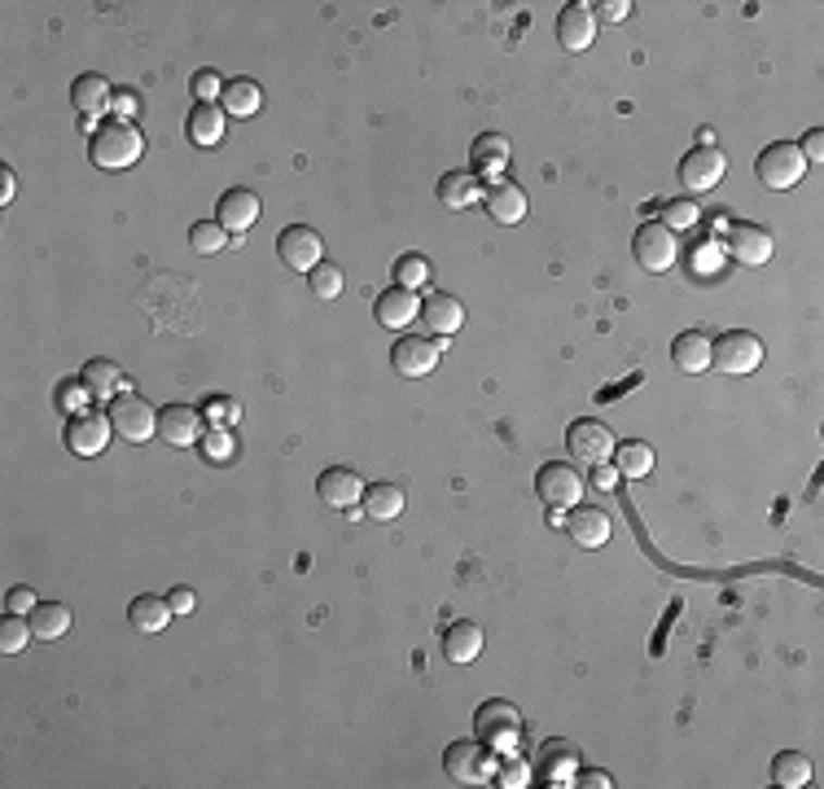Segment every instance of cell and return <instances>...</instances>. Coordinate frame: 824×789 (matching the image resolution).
Listing matches in <instances>:
<instances>
[{"label": "cell", "mask_w": 824, "mask_h": 789, "mask_svg": "<svg viewBox=\"0 0 824 789\" xmlns=\"http://www.w3.org/2000/svg\"><path fill=\"white\" fill-rule=\"evenodd\" d=\"M140 153H145V136H140L136 123H123V119L101 123V127L93 132V145H88V158H93L97 168H106V172H127V168H136Z\"/></svg>", "instance_id": "6da1fadb"}, {"label": "cell", "mask_w": 824, "mask_h": 789, "mask_svg": "<svg viewBox=\"0 0 824 789\" xmlns=\"http://www.w3.org/2000/svg\"><path fill=\"white\" fill-rule=\"evenodd\" d=\"M754 176H759L763 189H776V194L798 189L802 176H807V158H802L798 140H772V145L754 158Z\"/></svg>", "instance_id": "7a4b0ae2"}, {"label": "cell", "mask_w": 824, "mask_h": 789, "mask_svg": "<svg viewBox=\"0 0 824 789\" xmlns=\"http://www.w3.org/2000/svg\"><path fill=\"white\" fill-rule=\"evenodd\" d=\"M474 724H478V741L491 745V750L514 754L522 745V711L514 702H505V698L482 702L478 715H474Z\"/></svg>", "instance_id": "3957f363"}, {"label": "cell", "mask_w": 824, "mask_h": 789, "mask_svg": "<svg viewBox=\"0 0 824 789\" xmlns=\"http://www.w3.org/2000/svg\"><path fill=\"white\" fill-rule=\"evenodd\" d=\"M759 365H763V343L754 334H746V330H728V334H720L711 343V369H720L728 378H746Z\"/></svg>", "instance_id": "277c9868"}, {"label": "cell", "mask_w": 824, "mask_h": 789, "mask_svg": "<svg viewBox=\"0 0 824 789\" xmlns=\"http://www.w3.org/2000/svg\"><path fill=\"white\" fill-rule=\"evenodd\" d=\"M536 496H540L553 514L575 509V505L583 501V473H579L575 465H566V460H549V465H540V473H536Z\"/></svg>", "instance_id": "5b68a950"}, {"label": "cell", "mask_w": 824, "mask_h": 789, "mask_svg": "<svg viewBox=\"0 0 824 789\" xmlns=\"http://www.w3.org/2000/svg\"><path fill=\"white\" fill-rule=\"evenodd\" d=\"M631 255L644 272H667L680 259V246H676V233L663 220H644L631 237Z\"/></svg>", "instance_id": "8992f818"}, {"label": "cell", "mask_w": 824, "mask_h": 789, "mask_svg": "<svg viewBox=\"0 0 824 789\" xmlns=\"http://www.w3.org/2000/svg\"><path fill=\"white\" fill-rule=\"evenodd\" d=\"M728 176V153L720 145H698L680 158V185L689 194H711Z\"/></svg>", "instance_id": "52a82bcc"}, {"label": "cell", "mask_w": 824, "mask_h": 789, "mask_svg": "<svg viewBox=\"0 0 824 789\" xmlns=\"http://www.w3.org/2000/svg\"><path fill=\"white\" fill-rule=\"evenodd\" d=\"M110 426H114L119 439H127V443H145V439L158 434V412L149 408V399L123 391V395L110 399Z\"/></svg>", "instance_id": "ba28073f"}, {"label": "cell", "mask_w": 824, "mask_h": 789, "mask_svg": "<svg viewBox=\"0 0 824 789\" xmlns=\"http://www.w3.org/2000/svg\"><path fill=\"white\" fill-rule=\"evenodd\" d=\"M443 352H447V338L404 334V338H395V347H391V365H395L399 378H426V373H434V365L443 360Z\"/></svg>", "instance_id": "9c48e42d"}, {"label": "cell", "mask_w": 824, "mask_h": 789, "mask_svg": "<svg viewBox=\"0 0 824 789\" xmlns=\"http://www.w3.org/2000/svg\"><path fill=\"white\" fill-rule=\"evenodd\" d=\"M276 255H281V263H285L290 272H311L316 263H324V242H320L316 229L290 224V229H281V237H276Z\"/></svg>", "instance_id": "30bf717a"}, {"label": "cell", "mask_w": 824, "mask_h": 789, "mask_svg": "<svg viewBox=\"0 0 824 789\" xmlns=\"http://www.w3.org/2000/svg\"><path fill=\"white\" fill-rule=\"evenodd\" d=\"M316 496L329 505V509H356L365 501V479L352 469V465H329L320 469V479H316Z\"/></svg>", "instance_id": "8fae6325"}, {"label": "cell", "mask_w": 824, "mask_h": 789, "mask_svg": "<svg viewBox=\"0 0 824 789\" xmlns=\"http://www.w3.org/2000/svg\"><path fill=\"white\" fill-rule=\"evenodd\" d=\"M114 426H110V412H97V408H84L66 421V447L75 456H101L106 443H110Z\"/></svg>", "instance_id": "7c38bea8"}, {"label": "cell", "mask_w": 824, "mask_h": 789, "mask_svg": "<svg viewBox=\"0 0 824 789\" xmlns=\"http://www.w3.org/2000/svg\"><path fill=\"white\" fill-rule=\"evenodd\" d=\"M566 447H570V456L583 460V465H605V460L614 456V434H610V426H601V421H592V417H579V421L566 430Z\"/></svg>", "instance_id": "4fadbf2b"}, {"label": "cell", "mask_w": 824, "mask_h": 789, "mask_svg": "<svg viewBox=\"0 0 824 789\" xmlns=\"http://www.w3.org/2000/svg\"><path fill=\"white\" fill-rule=\"evenodd\" d=\"M724 250H728L737 263H746V268H763V263L772 259V233H767L763 224L737 220V224H728V242H724Z\"/></svg>", "instance_id": "5bb4252c"}, {"label": "cell", "mask_w": 824, "mask_h": 789, "mask_svg": "<svg viewBox=\"0 0 824 789\" xmlns=\"http://www.w3.org/2000/svg\"><path fill=\"white\" fill-rule=\"evenodd\" d=\"M482 207L496 224H522L527 220V194H522V185H514L505 176H491L482 185Z\"/></svg>", "instance_id": "9a60e30c"}, {"label": "cell", "mask_w": 824, "mask_h": 789, "mask_svg": "<svg viewBox=\"0 0 824 789\" xmlns=\"http://www.w3.org/2000/svg\"><path fill=\"white\" fill-rule=\"evenodd\" d=\"M202 412L189 408V404H168L158 412V439L162 443H172V447H194L202 443Z\"/></svg>", "instance_id": "2e32d148"}, {"label": "cell", "mask_w": 824, "mask_h": 789, "mask_svg": "<svg viewBox=\"0 0 824 789\" xmlns=\"http://www.w3.org/2000/svg\"><path fill=\"white\" fill-rule=\"evenodd\" d=\"M373 316L382 330H408L413 321H421V298L413 289H382L378 303H373Z\"/></svg>", "instance_id": "e0dca14e"}, {"label": "cell", "mask_w": 824, "mask_h": 789, "mask_svg": "<svg viewBox=\"0 0 824 789\" xmlns=\"http://www.w3.org/2000/svg\"><path fill=\"white\" fill-rule=\"evenodd\" d=\"M259 194H250V189H224L220 194V202H216V220L229 229V233H246V229H255L259 224Z\"/></svg>", "instance_id": "ac0fdd59"}, {"label": "cell", "mask_w": 824, "mask_h": 789, "mask_svg": "<svg viewBox=\"0 0 824 789\" xmlns=\"http://www.w3.org/2000/svg\"><path fill=\"white\" fill-rule=\"evenodd\" d=\"M566 531H570V540L579 548H601L614 535V522H610V514L601 505H575L570 518H566Z\"/></svg>", "instance_id": "d6986e66"}, {"label": "cell", "mask_w": 824, "mask_h": 789, "mask_svg": "<svg viewBox=\"0 0 824 789\" xmlns=\"http://www.w3.org/2000/svg\"><path fill=\"white\" fill-rule=\"evenodd\" d=\"M592 36H597V14H592V5H583V0H570V5L557 14V40H562V49L583 53V49L592 45Z\"/></svg>", "instance_id": "ffe728a7"}, {"label": "cell", "mask_w": 824, "mask_h": 789, "mask_svg": "<svg viewBox=\"0 0 824 789\" xmlns=\"http://www.w3.org/2000/svg\"><path fill=\"white\" fill-rule=\"evenodd\" d=\"M443 772H447V780H456V785H478L482 772H487V750H482V741H452L447 754H443Z\"/></svg>", "instance_id": "44dd1931"}, {"label": "cell", "mask_w": 824, "mask_h": 789, "mask_svg": "<svg viewBox=\"0 0 824 789\" xmlns=\"http://www.w3.org/2000/svg\"><path fill=\"white\" fill-rule=\"evenodd\" d=\"M482 645H487V637H482L478 622H469V618L447 622V631H443V658H447V663L469 667V663L482 654Z\"/></svg>", "instance_id": "7402d4cb"}, {"label": "cell", "mask_w": 824, "mask_h": 789, "mask_svg": "<svg viewBox=\"0 0 824 789\" xmlns=\"http://www.w3.org/2000/svg\"><path fill=\"white\" fill-rule=\"evenodd\" d=\"M172 618H176L172 601L168 596H153V592H140L127 605V622H132V631H140V637H158V631H168Z\"/></svg>", "instance_id": "603a6c76"}, {"label": "cell", "mask_w": 824, "mask_h": 789, "mask_svg": "<svg viewBox=\"0 0 824 789\" xmlns=\"http://www.w3.org/2000/svg\"><path fill=\"white\" fill-rule=\"evenodd\" d=\"M224 127H229V114H224V106H216V101H198V106L189 110V119H185V136H189L198 149H216V145L224 140Z\"/></svg>", "instance_id": "cb8c5ba5"}, {"label": "cell", "mask_w": 824, "mask_h": 789, "mask_svg": "<svg viewBox=\"0 0 824 789\" xmlns=\"http://www.w3.org/2000/svg\"><path fill=\"white\" fill-rule=\"evenodd\" d=\"M575 776H579V750L570 741H544V750H540V780L566 789V785H575Z\"/></svg>", "instance_id": "d4e9b609"}, {"label": "cell", "mask_w": 824, "mask_h": 789, "mask_svg": "<svg viewBox=\"0 0 824 789\" xmlns=\"http://www.w3.org/2000/svg\"><path fill=\"white\" fill-rule=\"evenodd\" d=\"M421 325H426L434 338H452V334L465 325L460 298H452V294H430V298L421 303Z\"/></svg>", "instance_id": "484cf974"}, {"label": "cell", "mask_w": 824, "mask_h": 789, "mask_svg": "<svg viewBox=\"0 0 824 789\" xmlns=\"http://www.w3.org/2000/svg\"><path fill=\"white\" fill-rule=\"evenodd\" d=\"M509 136H501V132H482L478 140H474V149H469V158H474V176H501L505 168H509Z\"/></svg>", "instance_id": "4316f807"}, {"label": "cell", "mask_w": 824, "mask_h": 789, "mask_svg": "<svg viewBox=\"0 0 824 789\" xmlns=\"http://www.w3.org/2000/svg\"><path fill=\"white\" fill-rule=\"evenodd\" d=\"M110 101H114L110 79H106V75H97V71H84V75L71 84V106H75V110H84L88 119H93V114H106V110H110Z\"/></svg>", "instance_id": "83f0119b"}, {"label": "cell", "mask_w": 824, "mask_h": 789, "mask_svg": "<svg viewBox=\"0 0 824 789\" xmlns=\"http://www.w3.org/2000/svg\"><path fill=\"white\" fill-rule=\"evenodd\" d=\"M672 360L680 373H706L711 369V338L702 330H685L672 343Z\"/></svg>", "instance_id": "f1b7e54d"}, {"label": "cell", "mask_w": 824, "mask_h": 789, "mask_svg": "<svg viewBox=\"0 0 824 789\" xmlns=\"http://www.w3.org/2000/svg\"><path fill=\"white\" fill-rule=\"evenodd\" d=\"M434 194H439V202H443L447 211H465V207H474V202L482 198V181H478L474 172H447Z\"/></svg>", "instance_id": "f546056e"}, {"label": "cell", "mask_w": 824, "mask_h": 789, "mask_svg": "<svg viewBox=\"0 0 824 789\" xmlns=\"http://www.w3.org/2000/svg\"><path fill=\"white\" fill-rule=\"evenodd\" d=\"M404 488L399 483H373V488H365V514L373 518V522H395L399 514H404Z\"/></svg>", "instance_id": "4dcf8cb0"}, {"label": "cell", "mask_w": 824, "mask_h": 789, "mask_svg": "<svg viewBox=\"0 0 824 789\" xmlns=\"http://www.w3.org/2000/svg\"><path fill=\"white\" fill-rule=\"evenodd\" d=\"M32 631H36V641H62L66 631H71V605L62 601H40L32 609Z\"/></svg>", "instance_id": "1f68e13d"}, {"label": "cell", "mask_w": 824, "mask_h": 789, "mask_svg": "<svg viewBox=\"0 0 824 789\" xmlns=\"http://www.w3.org/2000/svg\"><path fill=\"white\" fill-rule=\"evenodd\" d=\"M220 106H224V114H237V119H250V114H259V106H263V93H259V84L255 79H229L224 84V93H220Z\"/></svg>", "instance_id": "d6a6232c"}, {"label": "cell", "mask_w": 824, "mask_h": 789, "mask_svg": "<svg viewBox=\"0 0 824 789\" xmlns=\"http://www.w3.org/2000/svg\"><path fill=\"white\" fill-rule=\"evenodd\" d=\"M614 469H618V479H649V469H653V447L640 443V439L614 443Z\"/></svg>", "instance_id": "836d02e7"}, {"label": "cell", "mask_w": 824, "mask_h": 789, "mask_svg": "<svg viewBox=\"0 0 824 789\" xmlns=\"http://www.w3.org/2000/svg\"><path fill=\"white\" fill-rule=\"evenodd\" d=\"M772 785H780V789H802V785H811V759H807L802 750H780V754L772 759Z\"/></svg>", "instance_id": "e575fe53"}, {"label": "cell", "mask_w": 824, "mask_h": 789, "mask_svg": "<svg viewBox=\"0 0 824 789\" xmlns=\"http://www.w3.org/2000/svg\"><path fill=\"white\" fill-rule=\"evenodd\" d=\"M79 378H84V386L93 391V399H114V395L123 391V373H119L114 360H88Z\"/></svg>", "instance_id": "d590c367"}, {"label": "cell", "mask_w": 824, "mask_h": 789, "mask_svg": "<svg viewBox=\"0 0 824 789\" xmlns=\"http://www.w3.org/2000/svg\"><path fill=\"white\" fill-rule=\"evenodd\" d=\"M27 641H36V631H32L27 614L5 609V618H0V654H23Z\"/></svg>", "instance_id": "8d00e7d4"}, {"label": "cell", "mask_w": 824, "mask_h": 789, "mask_svg": "<svg viewBox=\"0 0 824 789\" xmlns=\"http://www.w3.org/2000/svg\"><path fill=\"white\" fill-rule=\"evenodd\" d=\"M391 276H395V285H399V289H413V294H417V289L430 281V263H426V255L408 250V255H399V259H395Z\"/></svg>", "instance_id": "74e56055"}, {"label": "cell", "mask_w": 824, "mask_h": 789, "mask_svg": "<svg viewBox=\"0 0 824 789\" xmlns=\"http://www.w3.org/2000/svg\"><path fill=\"white\" fill-rule=\"evenodd\" d=\"M307 285H311V294H316V298H324V303H329V298H339V294H343L347 276H343V268H339V263H329V259H324V263H316V268L307 272Z\"/></svg>", "instance_id": "f35d334b"}, {"label": "cell", "mask_w": 824, "mask_h": 789, "mask_svg": "<svg viewBox=\"0 0 824 789\" xmlns=\"http://www.w3.org/2000/svg\"><path fill=\"white\" fill-rule=\"evenodd\" d=\"M189 246H194L198 255H224V246H229V229H224L220 220H198V224L189 229Z\"/></svg>", "instance_id": "ab89813d"}, {"label": "cell", "mask_w": 824, "mask_h": 789, "mask_svg": "<svg viewBox=\"0 0 824 789\" xmlns=\"http://www.w3.org/2000/svg\"><path fill=\"white\" fill-rule=\"evenodd\" d=\"M663 224L676 233V229H698L702 224V211H698V202L693 198H672V202H663Z\"/></svg>", "instance_id": "60d3db41"}, {"label": "cell", "mask_w": 824, "mask_h": 789, "mask_svg": "<svg viewBox=\"0 0 824 789\" xmlns=\"http://www.w3.org/2000/svg\"><path fill=\"white\" fill-rule=\"evenodd\" d=\"M88 399H93V391L84 386V378H66V382L58 386V408H66L71 417H75V412H84V408H88Z\"/></svg>", "instance_id": "b9f144b4"}, {"label": "cell", "mask_w": 824, "mask_h": 789, "mask_svg": "<svg viewBox=\"0 0 824 789\" xmlns=\"http://www.w3.org/2000/svg\"><path fill=\"white\" fill-rule=\"evenodd\" d=\"M202 452H207L211 460H224V456L233 452V430H229V426H211V430L202 434Z\"/></svg>", "instance_id": "7bdbcfd3"}, {"label": "cell", "mask_w": 824, "mask_h": 789, "mask_svg": "<svg viewBox=\"0 0 824 789\" xmlns=\"http://www.w3.org/2000/svg\"><path fill=\"white\" fill-rule=\"evenodd\" d=\"M496 785H501V789H522V785H531V780H527V763H522V759H505Z\"/></svg>", "instance_id": "ee69618b"}, {"label": "cell", "mask_w": 824, "mask_h": 789, "mask_svg": "<svg viewBox=\"0 0 824 789\" xmlns=\"http://www.w3.org/2000/svg\"><path fill=\"white\" fill-rule=\"evenodd\" d=\"M110 110H114L123 123H136V114H140V97H136V93H127V88H119V93H114V101H110Z\"/></svg>", "instance_id": "f6af8a7d"}, {"label": "cell", "mask_w": 824, "mask_h": 789, "mask_svg": "<svg viewBox=\"0 0 824 789\" xmlns=\"http://www.w3.org/2000/svg\"><path fill=\"white\" fill-rule=\"evenodd\" d=\"M220 93H224V84H220L216 71H198V75H194V97H198V101H211V97H220Z\"/></svg>", "instance_id": "bcb514c9"}, {"label": "cell", "mask_w": 824, "mask_h": 789, "mask_svg": "<svg viewBox=\"0 0 824 789\" xmlns=\"http://www.w3.org/2000/svg\"><path fill=\"white\" fill-rule=\"evenodd\" d=\"M207 417H216V426H229V421L242 417V404H233V399H211V404H207Z\"/></svg>", "instance_id": "7dc6e473"}, {"label": "cell", "mask_w": 824, "mask_h": 789, "mask_svg": "<svg viewBox=\"0 0 824 789\" xmlns=\"http://www.w3.org/2000/svg\"><path fill=\"white\" fill-rule=\"evenodd\" d=\"M592 14L605 19V23H623L631 14V5H627V0H601V5H592Z\"/></svg>", "instance_id": "c3c4849f"}, {"label": "cell", "mask_w": 824, "mask_h": 789, "mask_svg": "<svg viewBox=\"0 0 824 789\" xmlns=\"http://www.w3.org/2000/svg\"><path fill=\"white\" fill-rule=\"evenodd\" d=\"M40 601H36V592L32 588H10V596H5V609H14V614H27V609H36Z\"/></svg>", "instance_id": "681fc988"}, {"label": "cell", "mask_w": 824, "mask_h": 789, "mask_svg": "<svg viewBox=\"0 0 824 789\" xmlns=\"http://www.w3.org/2000/svg\"><path fill=\"white\" fill-rule=\"evenodd\" d=\"M168 601H172V614H176V618H185V614H194V605H198V596H194V588H172V592H168Z\"/></svg>", "instance_id": "f907efd6"}, {"label": "cell", "mask_w": 824, "mask_h": 789, "mask_svg": "<svg viewBox=\"0 0 824 789\" xmlns=\"http://www.w3.org/2000/svg\"><path fill=\"white\" fill-rule=\"evenodd\" d=\"M798 149H802L807 163H820V158H824V132H820V127H815V132H807Z\"/></svg>", "instance_id": "816d5d0a"}, {"label": "cell", "mask_w": 824, "mask_h": 789, "mask_svg": "<svg viewBox=\"0 0 824 789\" xmlns=\"http://www.w3.org/2000/svg\"><path fill=\"white\" fill-rule=\"evenodd\" d=\"M14 194H19V176H14V168H0V207H10Z\"/></svg>", "instance_id": "f5cc1de1"}, {"label": "cell", "mask_w": 824, "mask_h": 789, "mask_svg": "<svg viewBox=\"0 0 824 789\" xmlns=\"http://www.w3.org/2000/svg\"><path fill=\"white\" fill-rule=\"evenodd\" d=\"M592 483H597L601 492H610V488L618 483V469H614V465H597V473H592Z\"/></svg>", "instance_id": "db71d44e"}, {"label": "cell", "mask_w": 824, "mask_h": 789, "mask_svg": "<svg viewBox=\"0 0 824 789\" xmlns=\"http://www.w3.org/2000/svg\"><path fill=\"white\" fill-rule=\"evenodd\" d=\"M575 785H592V789H610L614 780H610V772H583Z\"/></svg>", "instance_id": "11a10c76"}]
</instances>
